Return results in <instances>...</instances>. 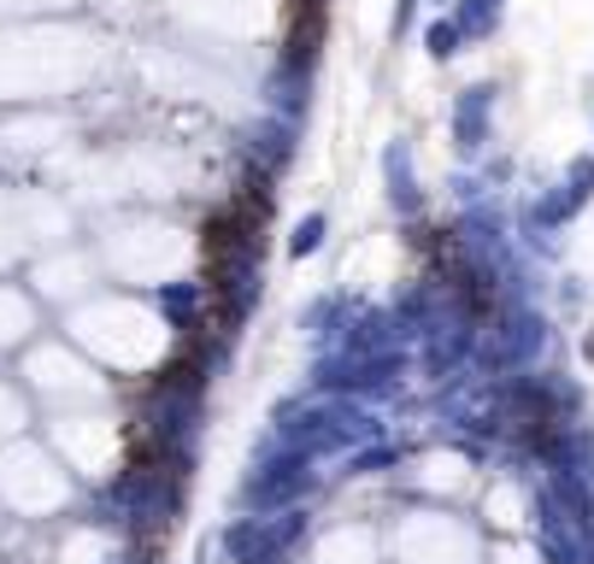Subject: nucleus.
Returning <instances> with one entry per match:
<instances>
[{
    "instance_id": "obj_4",
    "label": "nucleus",
    "mask_w": 594,
    "mask_h": 564,
    "mask_svg": "<svg viewBox=\"0 0 594 564\" xmlns=\"http://www.w3.org/2000/svg\"><path fill=\"white\" fill-rule=\"evenodd\" d=\"M460 24H453V19H436L430 24V36H424V47H430V59H453V54H460Z\"/></svg>"
},
{
    "instance_id": "obj_6",
    "label": "nucleus",
    "mask_w": 594,
    "mask_h": 564,
    "mask_svg": "<svg viewBox=\"0 0 594 564\" xmlns=\"http://www.w3.org/2000/svg\"><path fill=\"white\" fill-rule=\"evenodd\" d=\"M413 12H418V0H395V24H388V30H395V36H406V24H413Z\"/></svg>"
},
{
    "instance_id": "obj_5",
    "label": "nucleus",
    "mask_w": 594,
    "mask_h": 564,
    "mask_svg": "<svg viewBox=\"0 0 594 564\" xmlns=\"http://www.w3.org/2000/svg\"><path fill=\"white\" fill-rule=\"evenodd\" d=\"M318 247H324V212L300 218V224H295V242H288V253H295V259H307V253H318Z\"/></svg>"
},
{
    "instance_id": "obj_7",
    "label": "nucleus",
    "mask_w": 594,
    "mask_h": 564,
    "mask_svg": "<svg viewBox=\"0 0 594 564\" xmlns=\"http://www.w3.org/2000/svg\"><path fill=\"white\" fill-rule=\"evenodd\" d=\"M436 7H448V0H436Z\"/></svg>"
},
{
    "instance_id": "obj_1",
    "label": "nucleus",
    "mask_w": 594,
    "mask_h": 564,
    "mask_svg": "<svg viewBox=\"0 0 594 564\" xmlns=\"http://www.w3.org/2000/svg\"><path fill=\"white\" fill-rule=\"evenodd\" d=\"M488 107H495V89H488V82L460 95V107H453V142H460V153H477L488 142Z\"/></svg>"
},
{
    "instance_id": "obj_2",
    "label": "nucleus",
    "mask_w": 594,
    "mask_h": 564,
    "mask_svg": "<svg viewBox=\"0 0 594 564\" xmlns=\"http://www.w3.org/2000/svg\"><path fill=\"white\" fill-rule=\"evenodd\" d=\"M383 170H388V200H395L400 212H418L424 195H418V183H413V147H406V142H388Z\"/></svg>"
},
{
    "instance_id": "obj_3",
    "label": "nucleus",
    "mask_w": 594,
    "mask_h": 564,
    "mask_svg": "<svg viewBox=\"0 0 594 564\" xmlns=\"http://www.w3.org/2000/svg\"><path fill=\"white\" fill-rule=\"evenodd\" d=\"M460 36H488L501 24V0H460Z\"/></svg>"
}]
</instances>
